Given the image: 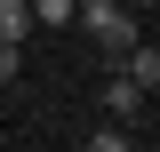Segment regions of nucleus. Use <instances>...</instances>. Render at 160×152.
<instances>
[{"label":"nucleus","mask_w":160,"mask_h":152,"mask_svg":"<svg viewBox=\"0 0 160 152\" xmlns=\"http://www.w3.org/2000/svg\"><path fill=\"white\" fill-rule=\"evenodd\" d=\"M72 8H80V0H32V24L56 32V24H72Z\"/></svg>","instance_id":"nucleus-5"},{"label":"nucleus","mask_w":160,"mask_h":152,"mask_svg":"<svg viewBox=\"0 0 160 152\" xmlns=\"http://www.w3.org/2000/svg\"><path fill=\"white\" fill-rule=\"evenodd\" d=\"M152 96H160V88H152Z\"/></svg>","instance_id":"nucleus-8"},{"label":"nucleus","mask_w":160,"mask_h":152,"mask_svg":"<svg viewBox=\"0 0 160 152\" xmlns=\"http://www.w3.org/2000/svg\"><path fill=\"white\" fill-rule=\"evenodd\" d=\"M72 24H88V40H96L104 56H128V48H136V8H128V0H80L72 8Z\"/></svg>","instance_id":"nucleus-1"},{"label":"nucleus","mask_w":160,"mask_h":152,"mask_svg":"<svg viewBox=\"0 0 160 152\" xmlns=\"http://www.w3.org/2000/svg\"><path fill=\"white\" fill-rule=\"evenodd\" d=\"M120 72H128V80H144V88H160V40H136V48L120 56Z\"/></svg>","instance_id":"nucleus-3"},{"label":"nucleus","mask_w":160,"mask_h":152,"mask_svg":"<svg viewBox=\"0 0 160 152\" xmlns=\"http://www.w3.org/2000/svg\"><path fill=\"white\" fill-rule=\"evenodd\" d=\"M16 80V40H0V88Z\"/></svg>","instance_id":"nucleus-6"},{"label":"nucleus","mask_w":160,"mask_h":152,"mask_svg":"<svg viewBox=\"0 0 160 152\" xmlns=\"http://www.w3.org/2000/svg\"><path fill=\"white\" fill-rule=\"evenodd\" d=\"M144 96H152V88H144V80H128V72L112 64V80H104V112H112V120H136Z\"/></svg>","instance_id":"nucleus-2"},{"label":"nucleus","mask_w":160,"mask_h":152,"mask_svg":"<svg viewBox=\"0 0 160 152\" xmlns=\"http://www.w3.org/2000/svg\"><path fill=\"white\" fill-rule=\"evenodd\" d=\"M32 32V0H0V40H24Z\"/></svg>","instance_id":"nucleus-4"},{"label":"nucleus","mask_w":160,"mask_h":152,"mask_svg":"<svg viewBox=\"0 0 160 152\" xmlns=\"http://www.w3.org/2000/svg\"><path fill=\"white\" fill-rule=\"evenodd\" d=\"M128 8H160V0H128Z\"/></svg>","instance_id":"nucleus-7"}]
</instances>
